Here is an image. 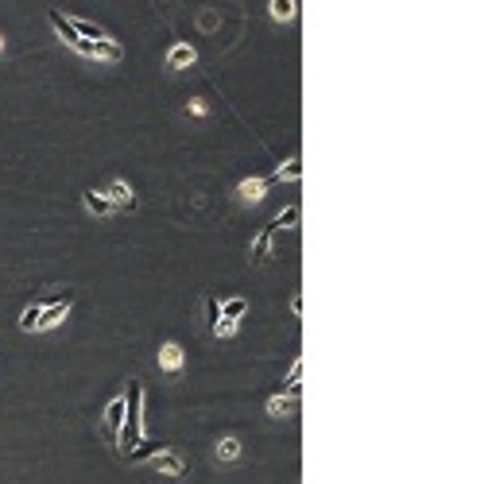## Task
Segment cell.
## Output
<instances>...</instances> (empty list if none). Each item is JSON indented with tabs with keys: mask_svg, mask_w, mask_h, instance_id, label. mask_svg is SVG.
Listing matches in <instances>:
<instances>
[{
	"mask_svg": "<svg viewBox=\"0 0 492 484\" xmlns=\"http://www.w3.org/2000/svg\"><path fill=\"white\" fill-rule=\"evenodd\" d=\"M144 442V384L132 380L128 384V399H125V422H120L117 446L125 454H132L136 446Z\"/></svg>",
	"mask_w": 492,
	"mask_h": 484,
	"instance_id": "6da1fadb",
	"label": "cell"
},
{
	"mask_svg": "<svg viewBox=\"0 0 492 484\" xmlns=\"http://www.w3.org/2000/svg\"><path fill=\"white\" fill-rule=\"evenodd\" d=\"M47 20H51L55 35H59L67 47H74V51H78V54H86V59H93V43H81V39H78V31L70 28V20H67V16H62V12H51Z\"/></svg>",
	"mask_w": 492,
	"mask_h": 484,
	"instance_id": "7a4b0ae2",
	"label": "cell"
},
{
	"mask_svg": "<svg viewBox=\"0 0 492 484\" xmlns=\"http://www.w3.org/2000/svg\"><path fill=\"white\" fill-rule=\"evenodd\" d=\"M151 469L159 473V477H171V480H178V477L190 473V469H186V461L175 454V449H159V454L151 457Z\"/></svg>",
	"mask_w": 492,
	"mask_h": 484,
	"instance_id": "3957f363",
	"label": "cell"
},
{
	"mask_svg": "<svg viewBox=\"0 0 492 484\" xmlns=\"http://www.w3.org/2000/svg\"><path fill=\"white\" fill-rule=\"evenodd\" d=\"M101 194H105V202H109L113 209H136V194H132V186H128L125 178H113Z\"/></svg>",
	"mask_w": 492,
	"mask_h": 484,
	"instance_id": "277c9868",
	"label": "cell"
},
{
	"mask_svg": "<svg viewBox=\"0 0 492 484\" xmlns=\"http://www.w3.org/2000/svg\"><path fill=\"white\" fill-rule=\"evenodd\" d=\"M70 302H74V294H62V299H55V302H51V306H43V310H39L35 330H55V325H59L62 318L70 314Z\"/></svg>",
	"mask_w": 492,
	"mask_h": 484,
	"instance_id": "5b68a950",
	"label": "cell"
},
{
	"mask_svg": "<svg viewBox=\"0 0 492 484\" xmlns=\"http://www.w3.org/2000/svg\"><path fill=\"white\" fill-rule=\"evenodd\" d=\"M183 364H186L183 345H178V341H167V345L159 349V368H163L167 376H178V372H183Z\"/></svg>",
	"mask_w": 492,
	"mask_h": 484,
	"instance_id": "8992f818",
	"label": "cell"
},
{
	"mask_svg": "<svg viewBox=\"0 0 492 484\" xmlns=\"http://www.w3.org/2000/svg\"><path fill=\"white\" fill-rule=\"evenodd\" d=\"M101 422H105V430H109L113 438H117V434H120V422H125V396H117L109 407H105Z\"/></svg>",
	"mask_w": 492,
	"mask_h": 484,
	"instance_id": "52a82bcc",
	"label": "cell"
},
{
	"mask_svg": "<svg viewBox=\"0 0 492 484\" xmlns=\"http://www.w3.org/2000/svg\"><path fill=\"white\" fill-rule=\"evenodd\" d=\"M194 59H198V51H194L190 43H175L167 51V67L171 70H183V67H194Z\"/></svg>",
	"mask_w": 492,
	"mask_h": 484,
	"instance_id": "ba28073f",
	"label": "cell"
},
{
	"mask_svg": "<svg viewBox=\"0 0 492 484\" xmlns=\"http://www.w3.org/2000/svg\"><path fill=\"white\" fill-rule=\"evenodd\" d=\"M217 310H221V318H225V322H241V318L248 314V299H241V294H236V299H225Z\"/></svg>",
	"mask_w": 492,
	"mask_h": 484,
	"instance_id": "9c48e42d",
	"label": "cell"
},
{
	"mask_svg": "<svg viewBox=\"0 0 492 484\" xmlns=\"http://www.w3.org/2000/svg\"><path fill=\"white\" fill-rule=\"evenodd\" d=\"M236 194H241L244 202H260L268 194V178H244V183L236 186Z\"/></svg>",
	"mask_w": 492,
	"mask_h": 484,
	"instance_id": "30bf717a",
	"label": "cell"
},
{
	"mask_svg": "<svg viewBox=\"0 0 492 484\" xmlns=\"http://www.w3.org/2000/svg\"><path fill=\"white\" fill-rule=\"evenodd\" d=\"M120 54L125 51H120L117 39H101V43H93V59L97 62H120Z\"/></svg>",
	"mask_w": 492,
	"mask_h": 484,
	"instance_id": "8fae6325",
	"label": "cell"
},
{
	"mask_svg": "<svg viewBox=\"0 0 492 484\" xmlns=\"http://www.w3.org/2000/svg\"><path fill=\"white\" fill-rule=\"evenodd\" d=\"M81 202H86V209H89V213H97V217L113 213V206L105 202V194H101V190H86V194H81Z\"/></svg>",
	"mask_w": 492,
	"mask_h": 484,
	"instance_id": "7c38bea8",
	"label": "cell"
},
{
	"mask_svg": "<svg viewBox=\"0 0 492 484\" xmlns=\"http://www.w3.org/2000/svg\"><path fill=\"white\" fill-rule=\"evenodd\" d=\"M268 12H272V20H294V12H299V0H272L268 4Z\"/></svg>",
	"mask_w": 492,
	"mask_h": 484,
	"instance_id": "4fadbf2b",
	"label": "cell"
},
{
	"mask_svg": "<svg viewBox=\"0 0 492 484\" xmlns=\"http://www.w3.org/2000/svg\"><path fill=\"white\" fill-rule=\"evenodd\" d=\"M272 241H275V233L264 225V233L252 241V260H256V264H260V260H268V252H272Z\"/></svg>",
	"mask_w": 492,
	"mask_h": 484,
	"instance_id": "5bb4252c",
	"label": "cell"
},
{
	"mask_svg": "<svg viewBox=\"0 0 492 484\" xmlns=\"http://www.w3.org/2000/svg\"><path fill=\"white\" fill-rule=\"evenodd\" d=\"M294 221H299V206L291 202L287 209H280V213H275V217H272V225H268V229H272V233H280V229H291Z\"/></svg>",
	"mask_w": 492,
	"mask_h": 484,
	"instance_id": "9a60e30c",
	"label": "cell"
},
{
	"mask_svg": "<svg viewBox=\"0 0 492 484\" xmlns=\"http://www.w3.org/2000/svg\"><path fill=\"white\" fill-rule=\"evenodd\" d=\"M241 457V438H221L217 442V461H236Z\"/></svg>",
	"mask_w": 492,
	"mask_h": 484,
	"instance_id": "2e32d148",
	"label": "cell"
},
{
	"mask_svg": "<svg viewBox=\"0 0 492 484\" xmlns=\"http://www.w3.org/2000/svg\"><path fill=\"white\" fill-rule=\"evenodd\" d=\"M294 411V399L291 396H275L272 403H268V415L272 418H283V415H291Z\"/></svg>",
	"mask_w": 492,
	"mask_h": 484,
	"instance_id": "e0dca14e",
	"label": "cell"
},
{
	"mask_svg": "<svg viewBox=\"0 0 492 484\" xmlns=\"http://www.w3.org/2000/svg\"><path fill=\"white\" fill-rule=\"evenodd\" d=\"M39 310H43V306H39V302H35V306H28V310H23V314H20V330H23V333H35Z\"/></svg>",
	"mask_w": 492,
	"mask_h": 484,
	"instance_id": "ac0fdd59",
	"label": "cell"
},
{
	"mask_svg": "<svg viewBox=\"0 0 492 484\" xmlns=\"http://www.w3.org/2000/svg\"><path fill=\"white\" fill-rule=\"evenodd\" d=\"M155 454H159V446H155V442H140V446H136L128 457H136V461H140V457H155Z\"/></svg>",
	"mask_w": 492,
	"mask_h": 484,
	"instance_id": "d6986e66",
	"label": "cell"
},
{
	"mask_svg": "<svg viewBox=\"0 0 492 484\" xmlns=\"http://www.w3.org/2000/svg\"><path fill=\"white\" fill-rule=\"evenodd\" d=\"M206 318H210V330H217V322H221V310H217V299H206Z\"/></svg>",
	"mask_w": 492,
	"mask_h": 484,
	"instance_id": "ffe728a7",
	"label": "cell"
},
{
	"mask_svg": "<svg viewBox=\"0 0 492 484\" xmlns=\"http://www.w3.org/2000/svg\"><path fill=\"white\" fill-rule=\"evenodd\" d=\"M299 175H302L299 159H291V163H287V167H280V175H275V178H299Z\"/></svg>",
	"mask_w": 492,
	"mask_h": 484,
	"instance_id": "44dd1931",
	"label": "cell"
},
{
	"mask_svg": "<svg viewBox=\"0 0 492 484\" xmlns=\"http://www.w3.org/2000/svg\"><path fill=\"white\" fill-rule=\"evenodd\" d=\"M213 333H217V338H233V333H236V322H217V330H213Z\"/></svg>",
	"mask_w": 492,
	"mask_h": 484,
	"instance_id": "7402d4cb",
	"label": "cell"
},
{
	"mask_svg": "<svg viewBox=\"0 0 492 484\" xmlns=\"http://www.w3.org/2000/svg\"><path fill=\"white\" fill-rule=\"evenodd\" d=\"M186 113H194V117H206V101H190V109Z\"/></svg>",
	"mask_w": 492,
	"mask_h": 484,
	"instance_id": "603a6c76",
	"label": "cell"
},
{
	"mask_svg": "<svg viewBox=\"0 0 492 484\" xmlns=\"http://www.w3.org/2000/svg\"><path fill=\"white\" fill-rule=\"evenodd\" d=\"M0 51H4V35H0Z\"/></svg>",
	"mask_w": 492,
	"mask_h": 484,
	"instance_id": "cb8c5ba5",
	"label": "cell"
}]
</instances>
